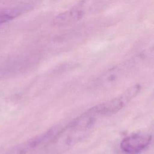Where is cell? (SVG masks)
I'll list each match as a JSON object with an SVG mask.
<instances>
[{
    "label": "cell",
    "mask_w": 154,
    "mask_h": 154,
    "mask_svg": "<svg viewBox=\"0 0 154 154\" xmlns=\"http://www.w3.org/2000/svg\"><path fill=\"white\" fill-rule=\"evenodd\" d=\"M55 134L54 130H49L37 137H33L8 150L4 154H26L32 151L42 143L51 139Z\"/></svg>",
    "instance_id": "obj_3"
},
{
    "label": "cell",
    "mask_w": 154,
    "mask_h": 154,
    "mask_svg": "<svg viewBox=\"0 0 154 154\" xmlns=\"http://www.w3.org/2000/svg\"><path fill=\"white\" fill-rule=\"evenodd\" d=\"M140 88V87L138 85H134L126 90L121 96L105 103L99 104L93 108L99 117L115 114L137 96Z\"/></svg>",
    "instance_id": "obj_1"
},
{
    "label": "cell",
    "mask_w": 154,
    "mask_h": 154,
    "mask_svg": "<svg viewBox=\"0 0 154 154\" xmlns=\"http://www.w3.org/2000/svg\"><path fill=\"white\" fill-rule=\"evenodd\" d=\"M152 140V136L148 134L138 133L126 137L120 143L122 150L129 154H136L147 147Z\"/></svg>",
    "instance_id": "obj_2"
},
{
    "label": "cell",
    "mask_w": 154,
    "mask_h": 154,
    "mask_svg": "<svg viewBox=\"0 0 154 154\" xmlns=\"http://www.w3.org/2000/svg\"><path fill=\"white\" fill-rule=\"evenodd\" d=\"M17 14V10L0 7V25L13 19Z\"/></svg>",
    "instance_id": "obj_4"
}]
</instances>
